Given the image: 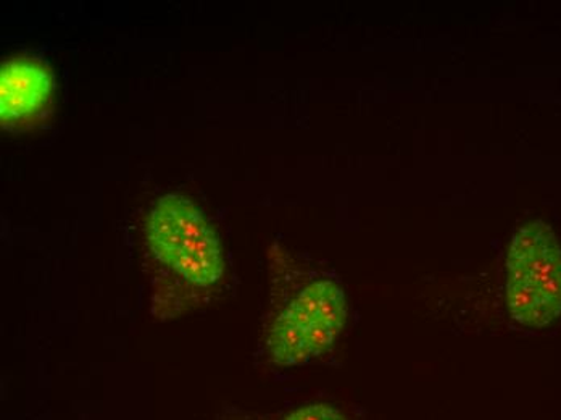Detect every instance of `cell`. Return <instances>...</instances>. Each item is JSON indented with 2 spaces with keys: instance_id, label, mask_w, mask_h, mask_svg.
Segmentation results:
<instances>
[{
  "instance_id": "6da1fadb",
  "label": "cell",
  "mask_w": 561,
  "mask_h": 420,
  "mask_svg": "<svg viewBox=\"0 0 561 420\" xmlns=\"http://www.w3.org/2000/svg\"><path fill=\"white\" fill-rule=\"evenodd\" d=\"M505 303L526 329H546L561 317V245L542 220L523 225L506 251Z\"/></svg>"
},
{
  "instance_id": "7a4b0ae2",
  "label": "cell",
  "mask_w": 561,
  "mask_h": 420,
  "mask_svg": "<svg viewBox=\"0 0 561 420\" xmlns=\"http://www.w3.org/2000/svg\"><path fill=\"white\" fill-rule=\"evenodd\" d=\"M147 242L153 258L187 285L210 288L225 275V254L204 212L190 197H160L147 222Z\"/></svg>"
},
{
  "instance_id": "3957f363",
  "label": "cell",
  "mask_w": 561,
  "mask_h": 420,
  "mask_svg": "<svg viewBox=\"0 0 561 420\" xmlns=\"http://www.w3.org/2000/svg\"><path fill=\"white\" fill-rule=\"evenodd\" d=\"M347 320V298L337 282L313 280L273 320L266 334L270 361L280 367L307 364L327 353Z\"/></svg>"
},
{
  "instance_id": "277c9868",
  "label": "cell",
  "mask_w": 561,
  "mask_h": 420,
  "mask_svg": "<svg viewBox=\"0 0 561 420\" xmlns=\"http://www.w3.org/2000/svg\"><path fill=\"white\" fill-rule=\"evenodd\" d=\"M56 80L49 65L31 57L3 61L0 68V123L7 132L39 128L54 111Z\"/></svg>"
},
{
  "instance_id": "5b68a950",
  "label": "cell",
  "mask_w": 561,
  "mask_h": 420,
  "mask_svg": "<svg viewBox=\"0 0 561 420\" xmlns=\"http://www.w3.org/2000/svg\"><path fill=\"white\" fill-rule=\"evenodd\" d=\"M280 420H348L341 409L327 402H310L287 412Z\"/></svg>"
}]
</instances>
